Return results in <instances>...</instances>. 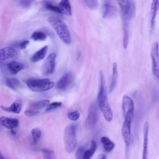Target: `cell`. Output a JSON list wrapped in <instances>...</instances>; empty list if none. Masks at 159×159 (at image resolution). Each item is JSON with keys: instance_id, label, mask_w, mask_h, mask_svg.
Segmentation results:
<instances>
[{"instance_id": "6da1fadb", "label": "cell", "mask_w": 159, "mask_h": 159, "mask_svg": "<svg viewBox=\"0 0 159 159\" xmlns=\"http://www.w3.org/2000/svg\"><path fill=\"white\" fill-rule=\"evenodd\" d=\"M100 85L97 97L98 104L105 120L111 121L113 113L108 102L105 86V79L102 71L100 72Z\"/></svg>"}, {"instance_id": "7a4b0ae2", "label": "cell", "mask_w": 159, "mask_h": 159, "mask_svg": "<svg viewBox=\"0 0 159 159\" xmlns=\"http://www.w3.org/2000/svg\"><path fill=\"white\" fill-rule=\"evenodd\" d=\"M48 20L61 39L65 43L69 44L70 37L66 25L60 19L54 16L49 17Z\"/></svg>"}, {"instance_id": "3957f363", "label": "cell", "mask_w": 159, "mask_h": 159, "mask_svg": "<svg viewBox=\"0 0 159 159\" xmlns=\"http://www.w3.org/2000/svg\"><path fill=\"white\" fill-rule=\"evenodd\" d=\"M76 127L73 125H69L66 128L64 135L65 149L68 153L72 152L75 149L77 141Z\"/></svg>"}, {"instance_id": "277c9868", "label": "cell", "mask_w": 159, "mask_h": 159, "mask_svg": "<svg viewBox=\"0 0 159 159\" xmlns=\"http://www.w3.org/2000/svg\"><path fill=\"white\" fill-rule=\"evenodd\" d=\"M26 83L30 89L36 92L48 90L52 88L54 84L53 82L48 79H30Z\"/></svg>"}, {"instance_id": "5b68a950", "label": "cell", "mask_w": 159, "mask_h": 159, "mask_svg": "<svg viewBox=\"0 0 159 159\" xmlns=\"http://www.w3.org/2000/svg\"><path fill=\"white\" fill-rule=\"evenodd\" d=\"M17 56L16 51L11 47H6L0 49V66L7 65L14 61Z\"/></svg>"}, {"instance_id": "8992f818", "label": "cell", "mask_w": 159, "mask_h": 159, "mask_svg": "<svg viewBox=\"0 0 159 159\" xmlns=\"http://www.w3.org/2000/svg\"><path fill=\"white\" fill-rule=\"evenodd\" d=\"M98 119L97 107L95 102H93L90 104L89 107L88 116L85 122L86 127L88 129L92 128L96 123Z\"/></svg>"}, {"instance_id": "52a82bcc", "label": "cell", "mask_w": 159, "mask_h": 159, "mask_svg": "<svg viewBox=\"0 0 159 159\" xmlns=\"http://www.w3.org/2000/svg\"><path fill=\"white\" fill-rule=\"evenodd\" d=\"M119 5L123 16L129 19L134 14L135 5L133 1L130 0H115Z\"/></svg>"}, {"instance_id": "ba28073f", "label": "cell", "mask_w": 159, "mask_h": 159, "mask_svg": "<svg viewBox=\"0 0 159 159\" xmlns=\"http://www.w3.org/2000/svg\"><path fill=\"white\" fill-rule=\"evenodd\" d=\"M151 56L152 58V70L154 75L158 77L159 75V60L158 55V44L155 42L152 44Z\"/></svg>"}, {"instance_id": "9c48e42d", "label": "cell", "mask_w": 159, "mask_h": 159, "mask_svg": "<svg viewBox=\"0 0 159 159\" xmlns=\"http://www.w3.org/2000/svg\"><path fill=\"white\" fill-rule=\"evenodd\" d=\"M122 107L125 118L133 119L134 105L132 100L126 95L124 96L122 99Z\"/></svg>"}, {"instance_id": "30bf717a", "label": "cell", "mask_w": 159, "mask_h": 159, "mask_svg": "<svg viewBox=\"0 0 159 159\" xmlns=\"http://www.w3.org/2000/svg\"><path fill=\"white\" fill-rule=\"evenodd\" d=\"M56 56L54 53L50 54L47 57L43 65V73L45 76L52 74L55 70Z\"/></svg>"}, {"instance_id": "8fae6325", "label": "cell", "mask_w": 159, "mask_h": 159, "mask_svg": "<svg viewBox=\"0 0 159 159\" xmlns=\"http://www.w3.org/2000/svg\"><path fill=\"white\" fill-rule=\"evenodd\" d=\"M73 80L72 74L70 72L66 73L57 82L56 87L58 90H65L70 85Z\"/></svg>"}, {"instance_id": "7c38bea8", "label": "cell", "mask_w": 159, "mask_h": 159, "mask_svg": "<svg viewBox=\"0 0 159 159\" xmlns=\"http://www.w3.org/2000/svg\"><path fill=\"white\" fill-rule=\"evenodd\" d=\"M132 119L125 118L122 129L121 134L127 148L128 147L131 138V125Z\"/></svg>"}, {"instance_id": "4fadbf2b", "label": "cell", "mask_w": 159, "mask_h": 159, "mask_svg": "<svg viewBox=\"0 0 159 159\" xmlns=\"http://www.w3.org/2000/svg\"><path fill=\"white\" fill-rule=\"evenodd\" d=\"M0 124L7 129H11L18 126L19 121L16 118L2 116L0 117Z\"/></svg>"}, {"instance_id": "5bb4252c", "label": "cell", "mask_w": 159, "mask_h": 159, "mask_svg": "<svg viewBox=\"0 0 159 159\" xmlns=\"http://www.w3.org/2000/svg\"><path fill=\"white\" fill-rule=\"evenodd\" d=\"M159 7V0H152L151 10V31L154 29L155 20Z\"/></svg>"}, {"instance_id": "9a60e30c", "label": "cell", "mask_w": 159, "mask_h": 159, "mask_svg": "<svg viewBox=\"0 0 159 159\" xmlns=\"http://www.w3.org/2000/svg\"><path fill=\"white\" fill-rule=\"evenodd\" d=\"M102 10V17L103 18L111 17L116 13V8L113 6L107 3L103 5Z\"/></svg>"}, {"instance_id": "2e32d148", "label": "cell", "mask_w": 159, "mask_h": 159, "mask_svg": "<svg viewBox=\"0 0 159 159\" xmlns=\"http://www.w3.org/2000/svg\"><path fill=\"white\" fill-rule=\"evenodd\" d=\"M149 125L148 123L146 121L144 126V139L143 158H147L148 152V135Z\"/></svg>"}, {"instance_id": "e0dca14e", "label": "cell", "mask_w": 159, "mask_h": 159, "mask_svg": "<svg viewBox=\"0 0 159 159\" xmlns=\"http://www.w3.org/2000/svg\"><path fill=\"white\" fill-rule=\"evenodd\" d=\"M0 107L4 111L18 114L20 112L21 110L22 104L20 101H17L13 102L8 107L1 106Z\"/></svg>"}, {"instance_id": "ac0fdd59", "label": "cell", "mask_w": 159, "mask_h": 159, "mask_svg": "<svg viewBox=\"0 0 159 159\" xmlns=\"http://www.w3.org/2000/svg\"><path fill=\"white\" fill-rule=\"evenodd\" d=\"M48 49V46L46 45L36 52L31 58V61L33 62H36L42 59L46 55Z\"/></svg>"}, {"instance_id": "d6986e66", "label": "cell", "mask_w": 159, "mask_h": 159, "mask_svg": "<svg viewBox=\"0 0 159 159\" xmlns=\"http://www.w3.org/2000/svg\"><path fill=\"white\" fill-rule=\"evenodd\" d=\"M123 21V43L124 48L126 49L127 48L129 40L128 19L122 16Z\"/></svg>"}, {"instance_id": "ffe728a7", "label": "cell", "mask_w": 159, "mask_h": 159, "mask_svg": "<svg viewBox=\"0 0 159 159\" xmlns=\"http://www.w3.org/2000/svg\"><path fill=\"white\" fill-rule=\"evenodd\" d=\"M7 66L10 72L13 75L17 74L24 67L22 64L14 61L8 63Z\"/></svg>"}, {"instance_id": "44dd1931", "label": "cell", "mask_w": 159, "mask_h": 159, "mask_svg": "<svg viewBox=\"0 0 159 159\" xmlns=\"http://www.w3.org/2000/svg\"><path fill=\"white\" fill-rule=\"evenodd\" d=\"M61 14L67 16L71 14V8L69 0H62L58 7Z\"/></svg>"}, {"instance_id": "7402d4cb", "label": "cell", "mask_w": 159, "mask_h": 159, "mask_svg": "<svg viewBox=\"0 0 159 159\" xmlns=\"http://www.w3.org/2000/svg\"><path fill=\"white\" fill-rule=\"evenodd\" d=\"M49 102L48 100L31 102L29 104V107L30 109L39 111L48 106Z\"/></svg>"}, {"instance_id": "603a6c76", "label": "cell", "mask_w": 159, "mask_h": 159, "mask_svg": "<svg viewBox=\"0 0 159 159\" xmlns=\"http://www.w3.org/2000/svg\"><path fill=\"white\" fill-rule=\"evenodd\" d=\"M117 76V65L116 62L113 64L112 74L111 82L109 89V93H111L114 90L116 84Z\"/></svg>"}, {"instance_id": "cb8c5ba5", "label": "cell", "mask_w": 159, "mask_h": 159, "mask_svg": "<svg viewBox=\"0 0 159 159\" xmlns=\"http://www.w3.org/2000/svg\"><path fill=\"white\" fill-rule=\"evenodd\" d=\"M105 151L107 152L111 151L115 147L114 143L110 139L106 136L102 137L100 139Z\"/></svg>"}, {"instance_id": "d4e9b609", "label": "cell", "mask_w": 159, "mask_h": 159, "mask_svg": "<svg viewBox=\"0 0 159 159\" xmlns=\"http://www.w3.org/2000/svg\"><path fill=\"white\" fill-rule=\"evenodd\" d=\"M97 148V144L96 141L92 140L91 141L90 148L85 151L83 159H90L94 154Z\"/></svg>"}, {"instance_id": "484cf974", "label": "cell", "mask_w": 159, "mask_h": 159, "mask_svg": "<svg viewBox=\"0 0 159 159\" xmlns=\"http://www.w3.org/2000/svg\"><path fill=\"white\" fill-rule=\"evenodd\" d=\"M5 83L6 85L10 88L16 90L20 85V82L16 79L7 78L6 79Z\"/></svg>"}, {"instance_id": "4316f807", "label": "cell", "mask_w": 159, "mask_h": 159, "mask_svg": "<svg viewBox=\"0 0 159 159\" xmlns=\"http://www.w3.org/2000/svg\"><path fill=\"white\" fill-rule=\"evenodd\" d=\"M42 155L45 159H54L55 155L54 151L48 149L43 148L41 149Z\"/></svg>"}, {"instance_id": "83f0119b", "label": "cell", "mask_w": 159, "mask_h": 159, "mask_svg": "<svg viewBox=\"0 0 159 159\" xmlns=\"http://www.w3.org/2000/svg\"><path fill=\"white\" fill-rule=\"evenodd\" d=\"M46 34L41 31H37L34 33L31 36V38L34 41H43L46 39Z\"/></svg>"}, {"instance_id": "f1b7e54d", "label": "cell", "mask_w": 159, "mask_h": 159, "mask_svg": "<svg viewBox=\"0 0 159 159\" xmlns=\"http://www.w3.org/2000/svg\"><path fill=\"white\" fill-rule=\"evenodd\" d=\"M87 6L90 9L94 10L98 7L99 3L98 0H84Z\"/></svg>"}, {"instance_id": "f546056e", "label": "cell", "mask_w": 159, "mask_h": 159, "mask_svg": "<svg viewBox=\"0 0 159 159\" xmlns=\"http://www.w3.org/2000/svg\"><path fill=\"white\" fill-rule=\"evenodd\" d=\"M31 134L33 137V142L35 143L40 138L41 132L40 130L37 129H34L31 131Z\"/></svg>"}, {"instance_id": "4dcf8cb0", "label": "cell", "mask_w": 159, "mask_h": 159, "mask_svg": "<svg viewBox=\"0 0 159 159\" xmlns=\"http://www.w3.org/2000/svg\"><path fill=\"white\" fill-rule=\"evenodd\" d=\"M62 103L60 102H54L48 105L45 111H49L57 109L61 106Z\"/></svg>"}, {"instance_id": "1f68e13d", "label": "cell", "mask_w": 159, "mask_h": 159, "mask_svg": "<svg viewBox=\"0 0 159 159\" xmlns=\"http://www.w3.org/2000/svg\"><path fill=\"white\" fill-rule=\"evenodd\" d=\"M45 7L47 10L57 13L59 14H61L58 7L48 3L45 4Z\"/></svg>"}, {"instance_id": "d6a6232c", "label": "cell", "mask_w": 159, "mask_h": 159, "mask_svg": "<svg viewBox=\"0 0 159 159\" xmlns=\"http://www.w3.org/2000/svg\"><path fill=\"white\" fill-rule=\"evenodd\" d=\"M68 116L70 120L75 121L79 118L80 116V114L78 111L75 110L68 113Z\"/></svg>"}, {"instance_id": "836d02e7", "label": "cell", "mask_w": 159, "mask_h": 159, "mask_svg": "<svg viewBox=\"0 0 159 159\" xmlns=\"http://www.w3.org/2000/svg\"><path fill=\"white\" fill-rule=\"evenodd\" d=\"M85 151V148L84 147H79L76 153V158L77 159H83Z\"/></svg>"}, {"instance_id": "e575fe53", "label": "cell", "mask_w": 159, "mask_h": 159, "mask_svg": "<svg viewBox=\"0 0 159 159\" xmlns=\"http://www.w3.org/2000/svg\"><path fill=\"white\" fill-rule=\"evenodd\" d=\"M39 112V111L35 110L32 109H28L25 111V115L28 117H32L38 114Z\"/></svg>"}, {"instance_id": "d590c367", "label": "cell", "mask_w": 159, "mask_h": 159, "mask_svg": "<svg viewBox=\"0 0 159 159\" xmlns=\"http://www.w3.org/2000/svg\"><path fill=\"white\" fill-rule=\"evenodd\" d=\"M29 43V41L28 40H24L20 43L19 44V47L21 49H24L27 46Z\"/></svg>"}, {"instance_id": "8d00e7d4", "label": "cell", "mask_w": 159, "mask_h": 159, "mask_svg": "<svg viewBox=\"0 0 159 159\" xmlns=\"http://www.w3.org/2000/svg\"><path fill=\"white\" fill-rule=\"evenodd\" d=\"M20 3L22 7H27L30 5V2L29 0H20Z\"/></svg>"}, {"instance_id": "74e56055", "label": "cell", "mask_w": 159, "mask_h": 159, "mask_svg": "<svg viewBox=\"0 0 159 159\" xmlns=\"http://www.w3.org/2000/svg\"><path fill=\"white\" fill-rule=\"evenodd\" d=\"M99 158L101 159H106V156L104 154H101L99 155Z\"/></svg>"}, {"instance_id": "f35d334b", "label": "cell", "mask_w": 159, "mask_h": 159, "mask_svg": "<svg viewBox=\"0 0 159 159\" xmlns=\"http://www.w3.org/2000/svg\"><path fill=\"white\" fill-rule=\"evenodd\" d=\"M11 133L12 135H15L16 134V131H15L14 130L12 129H11Z\"/></svg>"}, {"instance_id": "ab89813d", "label": "cell", "mask_w": 159, "mask_h": 159, "mask_svg": "<svg viewBox=\"0 0 159 159\" xmlns=\"http://www.w3.org/2000/svg\"><path fill=\"white\" fill-rule=\"evenodd\" d=\"M5 158L4 156L2 155V153L0 152V159H4Z\"/></svg>"}]
</instances>
